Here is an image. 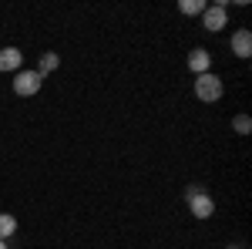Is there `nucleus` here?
<instances>
[{
	"mask_svg": "<svg viewBox=\"0 0 252 249\" xmlns=\"http://www.w3.org/2000/svg\"><path fill=\"white\" fill-rule=\"evenodd\" d=\"M192 91L202 105H215L219 98L225 95V84H222V77L215 74V71H209V74H198L192 81Z\"/></svg>",
	"mask_w": 252,
	"mask_h": 249,
	"instance_id": "1",
	"label": "nucleus"
},
{
	"mask_svg": "<svg viewBox=\"0 0 252 249\" xmlns=\"http://www.w3.org/2000/svg\"><path fill=\"white\" fill-rule=\"evenodd\" d=\"M185 202H189V212H192L195 219H202V222L215 215V199L202 185H189L185 189Z\"/></svg>",
	"mask_w": 252,
	"mask_h": 249,
	"instance_id": "2",
	"label": "nucleus"
},
{
	"mask_svg": "<svg viewBox=\"0 0 252 249\" xmlns=\"http://www.w3.org/2000/svg\"><path fill=\"white\" fill-rule=\"evenodd\" d=\"M40 88H44V74L37 68H20L14 74V95L17 98H34Z\"/></svg>",
	"mask_w": 252,
	"mask_h": 249,
	"instance_id": "3",
	"label": "nucleus"
},
{
	"mask_svg": "<svg viewBox=\"0 0 252 249\" xmlns=\"http://www.w3.org/2000/svg\"><path fill=\"white\" fill-rule=\"evenodd\" d=\"M202 27L209 34H219L222 27H229V0H215L202 10Z\"/></svg>",
	"mask_w": 252,
	"mask_h": 249,
	"instance_id": "4",
	"label": "nucleus"
},
{
	"mask_svg": "<svg viewBox=\"0 0 252 249\" xmlns=\"http://www.w3.org/2000/svg\"><path fill=\"white\" fill-rule=\"evenodd\" d=\"M229 51H232L239 61H249L252 58V31H249V27L232 31V37H229Z\"/></svg>",
	"mask_w": 252,
	"mask_h": 249,
	"instance_id": "5",
	"label": "nucleus"
},
{
	"mask_svg": "<svg viewBox=\"0 0 252 249\" xmlns=\"http://www.w3.org/2000/svg\"><path fill=\"white\" fill-rule=\"evenodd\" d=\"M20 64H24L20 47H0V74H17Z\"/></svg>",
	"mask_w": 252,
	"mask_h": 249,
	"instance_id": "6",
	"label": "nucleus"
},
{
	"mask_svg": "<svg viewBox=\"0 0 252 249\" xmlns=\"http://www.w3.org/2000/svg\"><path fill=\"white\" fill-rule=\"evenodd\" d=\"M189 71H192L195 77L209 74V71H212V54H209L205 47H195L192 54H189Z\"/></svg>",
	"mask_w": 252,
	"mask_h": 249,
	"instance_id": "7",
	"label": "nucleus"
},
{
	"mask_svg": "<svg viewBox=\"0 0 252 249\" xmlns=\"http://www.w3.org/2000/svg\"><path fill=\"white\" fill-rule=\"evenodd\" d=\"M58 68H61V54H54V51H44V54H40V61H37V71H40L44 77H47V74H54Z\"/></svg>",
	"mask_w": 252,
	"mask_h": 249,
	"instance_id": "8",
	"label": "nucleus"
},
{
	"mask_svg": "<svg viewBox=\"0 0 252 249\" xmlns=\"http://www.w3.org/2000/svg\"><path fill=\"white\" fill-rule=\"evenodd\" d=\"M205 7H209L205 0H178V14L182 17H202Z\"/></svg>",
	"mask_w": 252,
	"mask_h": 249,
	"instance_id": "9",
	"label": "nucleus"
},
{
	"mask_svg": "<svg viewBox=\"0 0 252 249\" xmlns=\"http://www.w3.org/2000/svg\"><path fill=\"white\" fill-rule=\"evenodd\" d=\"M10 236H17V215H10V212H0V239L7 243Z\"/></svg>",
	"mask_w": 252,
	"mask_h": 249,
	"instance_id": "10",
	"label": "nucleus"
},
{
	"mask_svg": "<svg viewBox=\"0 0 252 249\" xmlns=\"http://www.w3.org/2000/svg\"><path fill=\"white\" fill-rule=\"evenodd\" d=\"M232 132L235 135H249L252 132V118L249 115H235L232 118Z\"/></svg>",
	"mask_w": 252,
	"mask_h": 249,
	"instance_id": "11",
	"label": "nucleus"
},
{
	"mask_svg": "<svg viewBox=\"0 0 252 249\" xmlns=\"http://www.w3.org/2000/svg\"><path fill=\"white\" fill-rule=\"evenodd\" d=\"M225 249H246V246H225Z\"/></svg>",
	"mask_w": 252,
	"mask_h": 249,
	"instance_id": "12",
	"label": "nucleus"
},
{
	"mask_svg": "<svg viewBox=\"0 0 252 249\" xmlns=\"http://www.w3.org/2000/svg\"><path fill=\"white\" fill-rule=\"evenodd\" d=\"M0 249H7V243H3V239H0Z\"/></svg>",
	"mask_w": 252,
	"mask_h": 249,
	"instance_id": "13",
	"label": "nucleus"
}]
</instances>
